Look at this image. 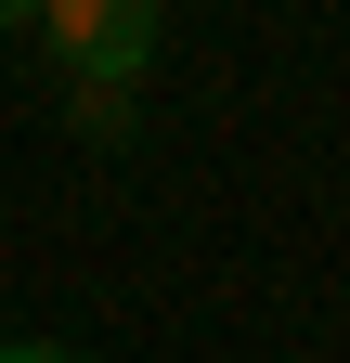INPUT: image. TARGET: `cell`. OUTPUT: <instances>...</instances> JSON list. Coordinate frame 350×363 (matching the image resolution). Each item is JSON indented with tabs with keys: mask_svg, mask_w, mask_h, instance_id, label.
Returning <instances> with one entry per match:
<instances>
[{
	"mask_svg": "<svg viewBox=\"0 0 350 363\" xmlns=\"http://www.w3.org/2000/svg\"><path fill=\"white\" fill-rule=\"evenodd\" d=\"M156 39H169L156 0H52L39 13V52L65 65V91H130L156 65Z\"/></svg>",
	"mask_w": 350,
	"mask_h": 363,
	"instance_id": "obj_1",
	"label": "cell"
},
{
	"mask_svg": "<svg viewBox=\"0 0 350 363\" xmlns=\"http://www.w3.org/2000/svg\"><path fill=\"white\" fill-rule=\"evenodd\" d=\"M65 117L91 130V143H130V91H65Z\"/></svg>",
	"mask_w": 350,
	"mask_h": 363,
	"instance_id": "obj_2",
	"label": "cell"
},
{
	"mask_svg": "<svg viewBox=\"0 0 350 363\" xmlns=\"http://www.w3.org/2000/svg\"><path fill=\"white\" fill-rule=\"evenodd\" d=\"M0 363H91V350H65V337H0Z\"/></svg>",
	"mask_w": 350,
	"mask_h": 363,
	"instance_id": "obj_3",
	"label": "cell"
}]
</instances>
